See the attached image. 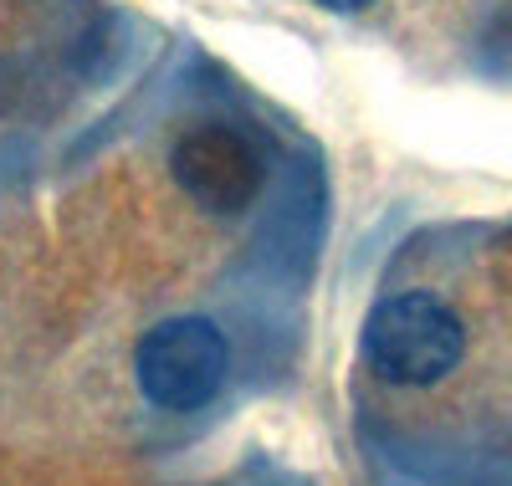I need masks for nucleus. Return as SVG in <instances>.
I'll return each instance as SVG.
<instances>
[{"mask_svg":"<svg viewBox=\"0 0 512 486\" xmlns=\"http://www.w3.org/2000/svg\"><path fill=\"white\" fill-rule=\"evenodd\" d=\"M461 359H466V323L446 297L425 287L390 292L364 318V364L384 384L400 389L441 384Z\"/></svg>","mask_w":512,"mask_h":486,"instance_id":"obj_1","label":"nucleus"},{"mask_svg":"<svg viewBox=\"0 0 512 486\" xmlns=\"http://www.w3.org/2000/svg\"><path fill=\"white\" fill-rule=\"evenodd\" d=\"M169 174L205 215H221V220L246 215L251 200L262 195V154L226 123L185 128L175 149H169Z\"/></svg>","mask_w":512,"mask_h":486,"instance_id":"obj_3","label":"nucleus"},{"mask_svg":"<svg viewBox=\"0 0 512 486\" xmlns=\"http://www.w3.org/2000/svg\"><path fill=\"white\" fill-rule=\"evenodd\" d=\"M226 374H231L226 333L195 313L149 328L134 348V379L144 389V400L169 410V415L205 410L221 394Z\"/></svg>","mask_w":512,"mask_h":486,"instance_id":"obj_2","label":"nucleus"},{"mask_svg":"<svg viewBox=\"0 0 512 486\" xmlns=\"http://www.w3.org/2000/svg\"><path fill=\"white\" fill-rule=\"evenodd\" d=\"M313 6H323V11H333V16H359V11L374 6V0H313Z\"/></svg>","mask_w":512,"mask_h":486,"instance_id":"obj_4","label":"nucleus"}]
</instances>
